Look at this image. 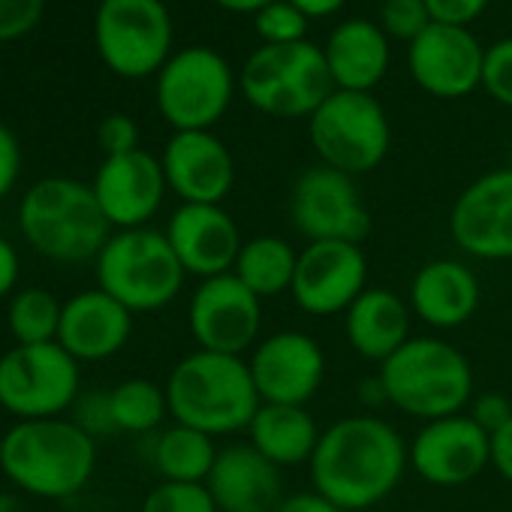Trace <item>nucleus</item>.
I'll use <instances>...</instances> for the list:
<instances>
[{
	"mask_svg": "<svg viewBox=\"0 0 512 512\" xmlns=\"http://www.w3.org/2000/svg\"><path fill=\"white\" fill-rule=\"evenodd\" d=\"M407 467V440L377 413H353L323 428L308 464L314 491L341 512H362L383 503L401 485Z\"/></svg>",
	"mask_w": 512,
	"mask_h": 512,
	"instance_id": "f257e3e1",
	"label": "nucleus"
},
{
	"mask_svg": "<svg viewBox=\"0 0 512 512\" xmlns=\"http://www.w3.org/2000/svg\"><path fill=\"white\" fill-rule=\"evenodd\" d=\"M166 401L172 422L190 425L214 440L244 434L263 404L244 356L199 347L169 371Z\"/></svg>",
	"mask_w": 512,
	"mask_h": 512,
	"instance_id": "f03ea898",
	"label": "nucleus"
},
{
	"mask_svg": "<svg viewBox=\"0 0 512 512\" xmlns=\"http://www.w3.org/2000/svg\"><path fill=\"white\" fill-rule=\"evenodd\" d=\"M377 377L386 404L419 422L464 413L476 395L470 359L452 341L434 335H413L398 353L377 365Z\"/></svg>",
	"mask_w": 512,
	"mask_h": 512,
	"instance_id": "7ed1b4c3",
	"label": "nucleus"
},
{
	"mask_svg": "<svg viewBox=\"0 0 512 512\" xmlns=\"http://www.w3.org/2000/svg\"><path fill=\"white\" fill-rule=\"evenodd\" d=\"M97 470V440L73 419H25L4 434V476L25 494L64 500Z\"/></svg>",
	"mask_w": 512,
	"mask_h": 512,
	"instance_id": "20e7f679",
	"label": "nucleus"
},
{
	"mask_svg": "<svg viewBox=\"0 0 512 512\" xmlns=\"http://www.w3.org/2000/svg\"><path fill=\"white\" fill-rule=\"evenodd\" d=\"M22 238L52 263H88L97 260L112 238L94 187L76 178H43L19 205Z\"/></svg>",
	"mask_w": 512,
	"mask_h": 512,
	"instance_id": "39448f33",
	"label": "nucleus"
},
{
	"mask_svg": "<svg viewBox=\"0 0 512 512\" xmlns=\"http://www.w3.org/2000/svg\"><path fill=\"white\" fill-rule=\"evenodd\" d=\"M94 263L97 287L130 314L163 311L178 299L187 281L166 232L151 226L112 232Z\"/></svg>",
	"mask_w": 512,
	"mask_h": 512,
	"instance_id": "423d86ee",
	"label": "nucleus"
},
{
	"mask_svg": "<svg viewBox=\"0 0 512 512\" xmlns=\"http://www.w3.org/2000/svg\"><path fill=\"white\" fill-rule=\"evenodd\" d=\"M244 97L253 109L275 118H311L335 91L326 52L308 40L263 46L241 73Z\"/></svg>",
	"mask_w": 512,
	"mask_h": 512,
	"instance_id": "0eeeda50",
	"label": "nucleus"
},
{
	"mask_svg": "<svg viewBox=\"0 0 512 512\" xmlns=\"http://www.w3.org/2000/svg\"><path fill=\"white\" fill-rule=\"evenodd\" d=\"M311 145L323 166L347 175H365L377 169L392 142L389 118L371 94L332 91V97L308 118Z\"/></svg>",
	"mask_w": 512,
	"mask_h": 512,
	"instance_id": "6e6552de",
	"label": "nucleus"
},
{
	"mask_svg": "<svg viewBox=\"0 0 512 512\" xmlns=\"http://www.w3.org/2000/svg\"><path fill=\"white\" fill-rule=\"evenodd\" d=\"M79 362L58 344H16L0 356V407L25 419H52L67 413L79 392Z\"/></svg>",
	"mask_w": 512,
	"mask_h": 512,
	"instance_id": "1a4fd4ad",
	"label": "nucleus"
},
{
	"mask_svg": "<svg viewBox=\"0 0 512 512\" xmlns=\"http://www.w3.org/2000/svg\"><path fill=\"white\" fill-rule=\"evenodd\" d=\"M94 31L100 58L124 79L151 76L169 61L172 19L160 0H103Z\"/></svg>",
	"mask_w": 512,
	"mask_h": 512,
	"instance_id": "9d476101",
	"label": "nucleus"
},
{
	"mask_svg": "<svg viewBox=\"0 0 512 512\" xmlns=\"http://www.w3.org/2000/svg\"><path fill=\"white\" fill-rule=\"evenodd\" d=\"M232 70L211 49H184L166 61L157 79V106L160 115L184 130H208L223 118L232 103Z\"/></svg>",
	"mask_w": 512,
	"mask_h": 512,
	"instance_id": "9b49d317",
	"label": "nucleus"
},
{
	"mask_svg": "<svg viewBox=\"0 0 512 512\" xmlns=\"http://www.w3.org/2000/svg\"><path fill=\"white\" fill-rule=\"evenodd\" d=\"M290 217L305 241L362 244L371 232V211L353 175L323 163L296 178L290 193Z\"/></svg>",
	"mask_w": 512,
	"mask_h": 512,
	"instance_id": "f8f14e48",
	"label": "nucleus"
},
{
	"mask_svg": "<svg viewBox=\"0 0 512 512\" xmlns=\"http://www.w3.org/2000/svg\"><path fill=\"white\" fill-rule=\"evenodd\" d=\"M187 326L199 350L244 356L263 338V299L232 272L199 281L187 305Z\"/></svg>",
	"mask_w": 512,
	"mask_h": 512,
	"instance_id": "ddd939ff",
	"label": "nucleus"
},
{
	"mask_svg": "<svg viewBox=\"0 0 512 512\" xmlns=\"http://www.w3.org/2000/svg\"><path fill=\"white\" fill-rule=\"evenodd\" d=\"M449 238L470 260H512V166L491 169L461 190L449 211Z\"/></svg>",
	"mask_w": 512,
	"mask_h": 512,
	"instance_id": "4468645a",
	"label": "nucleus"
},
{
	"mask_svg": "<svg viewBox=\"0 0 512 512\" xmlns=\"http://www.w3.org/2000/svg\"><path fill=\"white\" fill-rule=\"evenodd\" d=\"M244 359L263 404L308 407L326 380L323 347L299 329L263 335Z\"/></svg>",
	"mask_w": 512,
	"mask_h": 512,
	"instance_id": "2eb2a0df",
	"label": "nucleus"
},
{
	"mask_svg": "<svg viewBox=\"0 0 512 512\" xmlns=\"http://www.w3.org/2000/svg\"><path fill=\"white\" fill-rule=\"evenodd\" d=\"M368 290V256L350 241H308L299 250L293 278V302L308 317H344Z\"/></svg>",
	"mask_w": 512,
	"mask_h": 512,
	"instance_id": "dca6fc26",
	"label": "nucleus"
},
{
	"mask_svg": "<svg viewBox=\"0 0 512 512\" xmlns=\"http://www.w3.org/2000/svg\"><path fill=\"white\" fill-rule=\"evenodd\" d=\"M407 449L413 473L434 488H461L491 467V434L467 410L422 422Z\"/></svg>",
	"mask_w": 512,
	"mask_h": 512,
	"instance_id": "f3484780",
	"label": "nucleus"
},
{
	"mask_svg": "<svg viewBox=\"0 0 512 512\" xmlns=\"http://www.w3.org/2000/svg\"><path fill=\"white\" fill-rule=\"evenodd\" d=\"M407 61L416 85L443 100L467 97L482 85L485 52L467 28L431 22L410 43Z\"/></svg>",
	"mask_w": 512,
	"mask_h": 512,
	"instance_id": "a211bd4d",
	"label": "nucleus"
},
{
	"mask_svg": "<svg viewBox=\"0 0 512 512\" xmlns=\"http://www.w3.org/2000/svg\"><path fill=\"white\" fill-rule=\"evenodd\" d=\"M163 232L187 278L199 281L232 272L244 244L235 217L223 205H178Z\"/></svg>",
	"mask_w": 512,
	"mask_h": 512,
	"instance_id": "6ab92c4d",
	"label": "nucleus"
},
{
	"mask_svg": "<svg viewBox=\"0 0 512 512\" xmlns=\"http://www.w3.org/2000/svg\"><path fill=\"white\" fill-rule=\"evenodd\" d=\"M91 187L112 229L148 226V220L160 211L163 196L169 190L163 163L142 148L106 157Z\"/></svg>",
	"mask_w": 512,
	"mask_h": 512,
	"instance_id": "aec40b11",
	"label": "nucleus"
},
{
	"mask_svg": "<svg viewBox=\"0 0 512 512\" xmlns=\"http://www.w3.org/2000/svg\"><path fill=\"white\" fill-rule=\"evenodd\" d=\"M169 190L181 205H220L235 184L229 148L211 130H184L166 142L160 157Z\"/></svg>",
	"mask_w": 512,
	"mask_h": 512,
	"instance_id": "412c9836",
	"label": "nucleus"
},
{
	"mask_svg": "<svg viewBox=\"0 0 512 512\" xmlns=\"http://www.w3.org/2000/svg\"><path fill=\"white\" fill-rule=\"evenodd\" d=\"M482 302L476 272L455 256L428 260L410 281L407 305L419 323L434 332H452L470 323Z\"/></svg>",
	"mask_w": 512,
	"mask_h": 512,
	"instance_id": "4be33fe9",
	"label": "nucleus"
},
{
	"mask_svg": "<svg viewBox=\"0 0 512 512\" xmlns=\"http://www.w3.org/2000/svg\"><path fill=\"white\" fill-rule=\"evenodd\" d=\"M220 512H275L284 494V470L247 440L220 446L205 479Z\"/></svg>",
	"mask_w": 512,
	"mask_h": 512,
	"instance_id": "5701e85b",
	"label": "nucleus"
},
{
	"mask_svg": "<svg viewBox=\"0 0 512 512\" xmlns=\"http://www.w3.org/2000/svg\"><path fill=\"white\" fill-rule=\"evenodd\" d=\"M133 335V314L109 293L85 290L64 302L58 344L76 362H103L127 347Z\"/></svg>",
	"mask_w": 512,
	"mask_h": 512,
	"instance_id": "b1692460",
	"label": "nucleus"
},
{
	"mask_svg": "<svg viewBox=\"0 0 512 512\" xmlns=\"http://www.w3.org/2000/svg\"><path fill=\"white\" fill-rule=\"evenodd\" d=\"M413 311L392 290L368 287L344 314V338L356 356L383 365L413 338Z\"/></svg>",
	"mask_w": 512,
	"mask_h": 512,
	"instance_id": "393cba45",
	"label": "nucleus"
},
{
	"mask_svg": "<svg viewBox=\"0 0 512 512\" xmlns=\"http://www.w3.org/2000/svg\"><path fill=\"white\" fill-rule=\"evenodd\" d=\"M244 434L256 452H263L275 467L287 470V467L311 464L323 428L317 425L308 407L260 404Z\"/></svg>",
	"mask_w": 512,
	"mask_h": 512,
	"instance_id": "a878e982",
	"label": "nucleus"
},
{
	"mask_svg": "<svg viewBox=\"0 0 512 512\" xmlns=\"http://www.w3.org/2000/svg\"><path fill=\"white\" fill-rule=\"evenodd\" d=\"M326 64L338 91L371 94V88L389 70V40L383 28L353 19L332 31L326 46Z\"/></svg>",
	"mask_w": 512,
	"mask_h": 512,
	"instance_id": "bb28decb",
	"label": "nucleus"
},
{
	"mask_svg": "<svg viewBox=\"0 0 512 512\" xmlns=\"http://www.w3.org/2000/svg\"><path fill=\"white\" fill-rule=\"evenodd\" d=\"M296 266L299 250L284 235H253L244 238L232 275L266 302L293 290Z\"/></svg>",
	"mask_w": 512,
	"mask_h": 512,
	"instance_id": "cd10ccee",
	"label": "nucleus"
},
{
	"mask_svg": "<svg viewBox=\"0 0 512 512\" xmlns=\"http://www.w3.org/2000/svg\"><path fill=\"white\" fill-rule=\"evenodd\" d=\"M220 446L214 437L172 422L160 428L151 443V464L163 476V482H205Z\"/></svg>",
	"mask_w": 512,
	"mask_h": 512,
	"instance_id": "c85d7f7f",
	"label": "nucleus"
},
{
	"mask_svg": "<svg viewBox=\"0 0 512 512\" xmlns=\"http://www.w3.org/2000/svg\"><path fill=\"white\" fill-rule=\"evenodd\" d=\"M109 395H112V416H115L118 431L157 434L169 416L166 386H160L154 380L130 377L124 383H118Z\"/></svg>",
	"mask_w": 512,
	"mask_h": 512,
	"instance_id": "c756f323",
	"label": "nucleus"
},
{
	"mask_svg": "<svg viewBox=\"0 0 512 512\" xmlns=\"http://www.w3.org/2000/svg\"><path fill=\"white\" fill-rule=\"evenodd\" d=\"M61 311L64 305L43 287H28L10 296L7 308V326L16 344L34 347V344H52L58 341L61 329Z\"/></svg>",
	"mask_w": 512,
	"mask_h": 512,
	"instance_id": "7c9ffc66",
	"label": "nucleus"
},
{
	"mask_svg": "<svg viewBox=\"0 0 512 512\" xmlns=\"http://www.w3.org/2000/svg\"><path fill=\"white\" fill-rule=\"evenodd\" d=\"M139 512H220L205 482H160Z\"/></svg>",
	"mask_w": 512,
	"mask_h": 512,
	"instance_id": "2f4dec72",
	"label": "nucleus"
},
{
	"mask_svg": "<svg viewBox=\"0 0 512 512\" xmlns=\"http://www.w3.org/2000/svg\"><path fill=\"white\" fill-rule=\"evenodd\" d=\"M256 34L266 40V46L299 43L308 34V16L296 10L290 0H275V4L256 13Z\"/></svg>",
	"mask_w": 512,
	"mask_h": 512,
	"instance_id": "473e14b6",
	"label": "nucleus"
},
{
	"mask_svg": "<svg viewBox=\"0 0 512 512\" xmlns=\"http://www.w3.org/2000/svg\"><path fill=\"white\" fill-rule=\"evenodd\" d=\"M380 22H383L386 37L413 43L431 25V16H428L425 0H383Z\"/></svg>",
	"mask_w": 512,
	"mask_h": 512,
	"instance_id": "72a5a7b5",
	"label": "nucleus"
},
{
	"mask_svg": "<svg viewBox=\"0 0 512 512\" xmlns=\"http://www.w3.org/2000/svg\"><path fill=\"white\" fill-rule=\"evenodd\" d=\"M482 88L503 106L512 109V37L494 43L485 52L482 64Z\"/></svg>",
	"mask_w": 512,
	"mask_h": 512,
	"instance_id": "f704fd0d",
	"label": "nucleus"
},
{
	"mask_svg": "<svg viewBox=\"0 0 512 512\" xmlns=\"http://www.w3.org/2000/svg\"><path fill=\"white\" fill-rule=\"evenodd\" d=\"M70 410H73V422L85 434H91L94 440L109 437V434L118 431L115 416H112V395L109 392H85V395L76 398V404Z\"/></svg>",
	"mask_w": 512,
	"mask_h": 512,
	"instance_id": "c9c22d12",
	"label": "nucleus"
},
{
	"mask_svg": "<svg viewBox=\"0 0 512 512\" xmlns=\"http://www.w3.org/2000/svg\"><path fill=\"white\" fill-rule=\"evenodd\" d=\"M46 0H0V43L19 40L37 28Z\"/></svg>",
	"mask_w": 512,
	"mask_h": 512,
	"instance_id": "e433bc0d",
	"label": "nucleus"
},
{
	"mask_svg": "<svg viewBox=\"0 0 512 512\" xmlns=\"http://www.w3.org/2000/svg\"><path fill=\"white\" fill-rule=\"evenodd\" d=\"M100 148L106 151V157H118V154H130L139 148V127L130 115H109L103 118L100 130H97Z\"/></svg>",
	"mask_w": 512,
	"mask_h": 512,
	"instance_id": "4c0bfd02",
	"label": "nucleus"
},
{
	"mask_svg": "<svg viewBox=\"0 0 512 512\" xmlns=\"http://www.w3.org/2000/svg\"><path fill=\"white\" fill-rule=\"evenodd\" d=\"M467 416L479 428L494 434V431H500L512 419V401L503 392H479V395H473V401L467 407Z\"/></svg>",
	"mask_w": 512,
	"mask_h": 512,
	"instance_id": "58836bf2",
	"label": "nucleus"
},
{
	"mask_svg": "<svg viewBox=\"0 0 512 512\" xmlns=\"http://www.w3.org/2000/svg\"><path fill=\"white\" fill-rule=\"evenodd\" d=\"M428 16L434 25H452V28H467L473 19L482 16L488 0H425Z\"/></svg>",
	"mask_w": 512,
	"mask_h": 512,
	"instance_id": "ea45409f",
	"label": "nucleus"
},
{
	"mask_svg": "<svg viewBox=\"0 0 512 512\" xmlns=\"http://www.w3.org/2000/svg\"><path fill=\"white\" fill-rule=\"evenodd\" d=\"M22 172V148L10 127L0 124V199H7Z\"/></svg>",
	"mask_w": 512,
	"mask_h": 512,
	"instance_id": "a19ab883",
	"label": "nucleus"
},
{
	"mask_svg": "<svg viewBox=\"0 0 512 512\" xmlns=\"http://www.w3.org/2000/svg\"><path fill=\"white\" fill-rule=\"evenodd\" d=\"M491 467L503 482L512 485V419L491 434Z\"/></svg>",
	"mask_w": 512,
	"mask_h": 512,
	"instance_id": "79ce46f5",
	"label": "nucleus"
},
{
	"mask_svg": "<svg viewBox=\"0 0 512 512\" xmlns=\"http://www.w3.org/2000/svg\"><path fill=\"white\" fill-rule=\"evenodd\" d=\"M275 512H341L332 500H326L323 494H317L314 488L311 491H296V494H287Z\"/></svg>",
	"mask_w": 512,
	"mask_h": 512,
	"instance_id": "37998d69",
	"label": "nucleus"
},
{
	"mask_svg": "<svg viewBox=\"0 0 512 512\" xmlns=\"http://www.w3.org/2000/svg\"><path fill=\"white\" fill-rule=\"evenodd\" d=\"M19 284V253L0 235V299H10Z\"/></svg>",
	"mask_w": 512,
	"mask_h": 512,
	"instance_id": "c03bdc74",
	"label": "nucleus"
},
{
	"mask_svg": "<svg viewBox=\"0 0 512 512\" xmlns=\"http://www.w3.org/2000/svg\"><path fill=\"white\" fill-rule=\"evenodd\" d=\"M359 401L368 407V410H377V407H389L386 404V392H383V383L380 377L374 374L371 380H362L359 383Z\"/></svg>",
	"mask_w": 512,
	"mask_h": 512,
	"instance_id": "a18cd8bd",
	"label": "nucleus"
},
{
	"mask_svg": "<svg viewBox=\"0 0 512 512\" xmlns=\"http://www.w3.org/2000/svg\"><path fill=\"white\" fill-rule=\"evenodd\" d=\"M290 4L296 10H302L305 16H332L347 4V0H290Z\"/></svg>",
	"mask_w": 512,
	"mask_h": 512,
	"instance_id": "49530a36",
	"label": "nucleus"
},
{
	"mask_svg": "<svg viewBox=\"0 0 512 512\" xmlns=\"http://www.w3.org/2000/svg\"><path fill=\"white\" fill-rule=\"evenodd\" d=\"M214 4H220L229 13H260L269 4H275V0H214Z\"/></svg>",
	"mask_w": 512,
	"mask_h": 512,
	"instance_id": "de8ad7c7",
	"label": "nucleus"
},
{
	"mask_svg": "<svg viewBox=\"0 0 512 512\" xmlns=\"http://www.w3.org/2000/svg\"><path fill=\"white\" fill-rule=\"evenodd\" d=\"M0 512H31L16 494H10V491H0Z\"/></svg>",
	"mask_w": 512,
	"mask_h": 512,
	"instance_id": "09e8293b",
	"label": "nucleus"
},
{
	"mask_svg": "<svg viewBox=\"0 0 512 512\" xmlns=\"http://www.w3.org/2000/svg\"><path fill=\"white\" fill-rule=\"evenodd\" d=\"M0 473H4V434H0Z\"/></svg>",
	"mask_w": 512,
	"mask_h": 512,
	"instance_id": "8fccbe9b",
	"label": "nucleus"
}]
</instances>
